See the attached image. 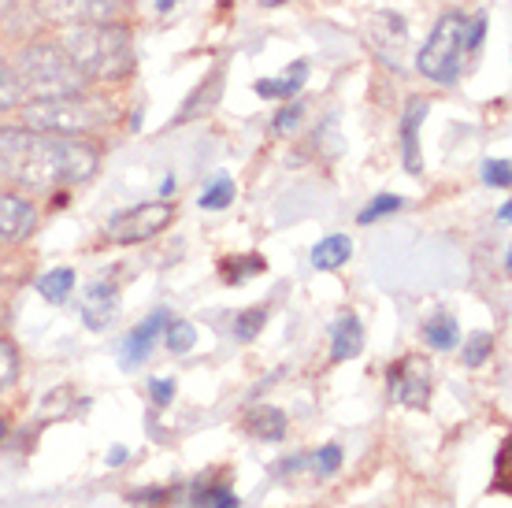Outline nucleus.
<instances>
[{
    "instance_id": "nucleus-9",
    "label": "nucleus",
    "mask_w": 512,
    "mask_h": 508,
    "mask_svg": "<svg viewBox=\"0 0 512 508\" xmlns=\"http://www.w3.org/2000/svg\"><path fill=\"white\" fill-rule=\"evenodd\" d=\"M38 227V208L23 193L0 190V242H26Z\"/></svg>"
},
{
    "instance_id": "nucleus-15",
    "label": "nucleus",
    "mask_w": 512,
    "mask_h": 508,
    "mask_svg": "<svg viewBox=\"0 0 512 508\" xmlns=\"http://www.w3.org/2000/svg\"><path fill=\"white\" fill-rule=\"evenodd\" d=\"M71 290H75V271L71 267H56V271H45L38 279V293L49 305H64Z\"/></svg>"
},
{
    "instance_id": "nucleus-16",
    "label": "nucleus",
    "mask_w": 512,
    "mask_h": 508,
    "mask_svg": "<svg viewBox=\"0 0 512 508\" xmlns=\"http://www.w3.org/2000/svg\"><path fill=\"white\" fill-rule=\"evenodd\" d=\"M249 431L264 442H282L286 438V416L279 408H253L249 412Z\"/></svg>"
},
{
    "instance_id": "nucleus-30",
    "label": "nucleus",
    "mask_w": 512,
    "mask_h": 508,
    "mask_svg": "<svg viewBox=\"0 0 512 508\" xmlns=\"http://www.w3.org/2000/svg\"><path fill=\"white\" fill-rule=\"evenodd\" d=\"M509 160H490L487 167H483V175H487L490 186H509Z\"/></svg>"
},
{
    "instance_id": "nucleus-29",
    "label": "nucleus",
    "mask_w": 512,
    "mask_h": 508,
    "mask_svg": "<svg viewBox=\"0 0 512 508\" xmlns=\"http://www.w3.org/2000/svg\"><path fill=\"white\" fill-rule=\"evenodd\" d=\"M316 468H320V475H334V471L342 468V449H338V445H327L320 457H316Z\"/></svg>"
},
{
    "instance_id": "nucleus-20",
    "label": "nucleus",
    "mask_w": 512,
    "mask_h": 508,
    "mask_svg": "<svg viewBox=\"0 0 512 508\" xmlns=\"http://www.w3.org/2000/svg\"><path fill=\"white\" fill-rule=\"evenodd\" d=\"M231 201H234V178L227 175H216L212 186H205V193H201V208L205 212H219V208H227Z\"/></svg>"
},
{
    "instance_id": "nucleus-14",
    "label": "nucleus",
    "mask_w": 512,
    "mask_h": 508,
    "mask_svg": "<svg viewBox=\"0 0 512 508\" xmlns=\"http://www.w3.org/2000/svg\"><path fill=\"white\" fill-rule=\"evenodd\" d=\"M349 256H353V242L346 234H331L312 249V267L316 271H338V267H346Z\"/></svg>"
},
{
    "instance_id": "nucleus-4",
    "label": "nucleus",
    "mask_w": 512,
    "mask_h": 508,
    "mask_svg": "<svg viewBox=\"0 0 512 508\" xmlns=\"http://www.w3.org/2000/svg\"><path fill=\"white\" fill-rule=\"evenodd\" d=\"M483 23H475L461 12H446L435 23L431 38L423 41L420 56H416V71L423 78H431L438 86H453L468 67V49L479 41Z\"/></svg>"
},
{
    "instance_id": "nucleus-11",
    "label": "nucleus",
    "mask_w": 512,
    "mask_h": 508,
    "mask_svg": "<svg viewBox=\"0 0 512 508\" xmlns=\"http://www.w3.org/2000/svg\"><path fill=\"white\" fill-rule=\"evenodd\" d=\"M167 323H171V316H167L164 308H156L153 316L145 319V323H141L138 331L130 334L127 342H123V356H127V360H123V368H138L141 360H145V356L153 353L156 338H160V331H164Z\"/></svg>"
},
{
    "instance_id": "nucleus-19",
    "label": "nucleus",
    "mask_w": 512,
    "mask_h": 508,
    "mask_svg": "<svg viewBox=\"0 0 512 508\" xmlns=\"http://www.w3.org/2000/svg\"><path fill=\"white\" fill-rule=\"evenodd\" d=\"M26 101L23 86H19V78H15V67L0 56V112H12L19 104Z\"/></svg>"
},
{
    "instance_id": "nucleus-3",
    "label": "nucleus",
    "mask_w": 512,
    "mask_h": 508,
    "mask_svg": "<svg viewBox=\"0 0 512 508\" xmlns=\"http://www.w3.org/2000/svg\"><path fill=\"white\" fill-rule=\"evenodd\" d=\"M23 127L45 130V134H67V138H82L93 130L116 123V104L93 97V93H71V97H38V101H23Z\"/></svg>"
},
{
    "instance_id": "nucleus-6",
    "label": "nucleus",
    "mask_w": 512,
    "mask_h": 508,
    "mask_svg": "<svg viewBox=\"0 0 512 508\" xmlns=\"http://www.w3.org/2000/svg\"><path fill=\"white\" fill-rule=\"evenodd\" d=\"M171 219H175V208L164 201L156 204H134L127 212H119L112 223H108V238L119 245H138V242H149L156 238L160 230L171 227Z\"/></svg>"
},
{
    "instance_id": "nucleus-23",
    "label": "nucleus",
    "mask_w": 512,
    "mask_h": 508,
    "mask_svg": "<svg viewBox=\"0 0 512 508\" xmlns=\"http://www.w3.org/2000/svg\"><path fill=\"white\" fill-rule=\"evenodd\" d=\"M264 256H242V260H223V275L231 282H242L249 279V275H260L264 271Z\"/></svg>"
},
{
    "instance_id": "nucleus-33",
    "label": "nucleus",
    "mask_w": 512,
    "mask_h": 508,
    "mask_svg": "<svg viewBox=\"0 0 512 508\" xmlns=\"http://www.w3.org/2000/svg\"><path fill=\"white\" fill-rule=\"evenodd\" d=\"M12 8H15V0H0V19L12 12Z\"/></svg>"
},
{
    "instance_id": "nucleus-1",
    "label": "nucleus",
    "mask_w": 512,
    "mask_h": 508,
    "mask_svg": "<svg viewBox=\"0 0 512 508\" xmlns=\"http://www.w3.org/2000/svg\"><path fill=\"white\" fill-rule=\"evenodd\" d=\"M101 167V149L86 138L45 134L30 127H0V178L15 190L52 193L90 182Z\"/></svg>"
},
{
    "instance_id": "nucleus-26",
    "label": "nucleus",
    "mask_w": 512,
    "mask_h": 508,
    "mask_svg": "<svg viewBox=\"0 0 512 508\" xmlns=\"http://www.w3.org/2000/svg\"><path fill=\"white\" fill-rule=\"evenodd\" d=\"M19 375V356H15V345L0 338V390H8Z\"/></svg>"
},
{
    "instance_id": "nucleus-18",
    "label": "nucleus",
    "mask_w": 512,
    "mask_h": 508,
    "mask_svg": "<svg viewBox=\"0 0 512 508\" xmlns=\"http://www.w3.org/2000/svg\"><path fill=\"white\" fill-rule=\"evenodd\" d=\"M423 338H427V345L431 349H453L457 345V338H461V331H457V319L453 316H431L427 319V327H423Z\"/></svg>"
},
{
    "instance_id": "nucleus-13",
    "label": "nucleus",
    "mask_w": 512,
    "mask_h": 508,
    "mask_svg": "<svg viewBox=\"0 0 512 508\" xmlns=\"http://www.w3.org/2000/svg\"><path fill=\"white\" fill-rule=\"evenodd\" d=\"M364 349V327L357 316H342L331 327V356L334 360H353Z\"/></svg>"
},
{
    "instance_id": "nucleus-28",
    "label": "nucleus",
    "mask_w": 512,
    "mask_h": 508,
    "mask_svg": "<svg viewBox=\"0 0 512 508\" xmlns=\"http://www.w3.org/2000/svg\"><path fill=\"white\" fill-rule=\"evenodd\" d=\"M297 127H301V104H286L275 115V134H294Z\"/></svg>"
},
{
    "instance_id": "nucleus-21",
    "label": "nucleus",
    "mask_w": 512,
    "mask_h": 508,
    "mask_svg": "<svg viewBox=\"0 0 512 508\" xmlns=\"http://www.w3.org/2000/svg\"><path fill=\"white\" fill-rule=\"evenodd\" d=\"M264 323H268V308H264V305L245 308V312H238V316H234V338H238V342H253Z\"/></svg>"
},
{
    "instance_id": "nucleus-24",
    "label": "nucleus",
    "mask_w": 512,
    "mask_h": 508,
    "mask_svg": "<svg viewBox=\"0 0 512 508\" xmlns=\"http://www.w3.org/2000/svg\"><path fill=\"white\" fill-rule=\"evenodd\" d=\"M490 353H494V338H490L487 331H475L472 338H468V345H464V364H468V368H479Z\"/></svg>"
},
{
    "instance_id": "nucleus-5",
    "label": "nucleus",
    "mask_w": 512,
    "mask_h": 508,
    "mask_svg": "<svg viewBox=\"0 0 512 508\" xmlns=\"http://www.w3.org/2000/svg\"><path fill=\"white\" fill-rule=\"evenodd\" d=\"M15 78H19L23 93H30V101L86 93V82H90V78L78 71L75 60H71V52L64 45H52V41L26 45L19 52V60H15Z\"/></svg>"
},
{
    "instance_id": "nucleus-10",
    "label": "nucleus",
    "mask_w": 512,
    "mask_h": 508,
    "mask_svg": "<svg viewBox=\"0 0 512 508\" xmlns=\"http://www.w3.org/2000/svg\"><path fill=\"white\" fill-rule=\"evenodd\" d=\"M116 308H119L116 286L112 282H93L90 290H86V301H82V319H86L90 331H108L112 319H116Z\"/></svg>"
},
{
    "instance_id": "nucleus-31",
    "label": "nucleus",
    "mask_w": 512,
    "mask_h": 508,
    "mask_svg": "<svg viewBox=\"0 0 512 508\" xmlns=\"http://www.w3.org/2000/svg\"><path fill=\"white\" fill-rule=\"evenodd\" d=\"M149 397H153L156 405H171V401H175V382H171V379H153V382H149Z\"/></svg>"
},
{
    "instance_id": "nucleus-35",
    "label": "nucleus",
    "mask_w": 512,
    "mask_h": 508,
    "mask_svg": "<svg viewBox=\"0 0 512 508\" xmlns=\"http://www.w3.org/2000/svg\"><path fill=\"white\" fill-rule=\"evenodd\" d=\"M0 438H4V423H0Z\"/></svg>"
},
{
    "instance_id": "nucleus-7",
    "label": "nucleus",
    "mask_w": 512,
    "mask_h": 508,
    "mask_svg": "<svg viewBox=\"0 0 512 508\" xmlns=\"http://www.w3.org/2000/svg\"><path fill=\"white\" fill-rule=\"evenodd\" d=\"M38 8L45 19L64 26H82V23H112L123 8V0H38Z\"/></svg>"
},
{
    "instance_id": "nucleus-34",
    "label": "nucleus",
    "mask_w": 512,
    "mask_h": 508,
    "mask_svg": "<svg viewBox=\"0 0 512 508\" xmlns=\"http://www.w3.org/2000/svg\"><path fill=\"white\" fill-rule=\"evenodd\" d=\"M171 4H175V0H160V12H171Z\"/></svg>"
},
{
    "instance_id": "nucleus-27",
    "label": "nucleus",
    "mask_w": 512,
    "mask_h": 508,
    "mask_svg": "<svg viewBox=\"0 0 512 508\" xmlns=\"http://www.w3.org/2000/svg\"><path fill=\"white\" fill-rule=\"evenodd\" d=\"M197 508H238V497H234L227 486H212V490H205V497L197 501Z\"/></svg>"
},
{
    "instance_id": "nucleus-32",
    "label": "nucleus",
    "mask_w": 512,
    "mask_h": 508,
    "mask_svg": "<svg viewBox=\"0 0 512 508\" xmlns=\"http://www.w3.org/2000/svg\"><path fill=\"white\" fill-rule=\"evenodd\" d=\"M123 460H127V449H112V453H108V464H112V468L123 464Z\"/></svg>"
},
{
    "instance_id": "nucleus-2",
    "label": "nucleus",
    "mask_w": 512,
    "mask_h": 508,
    "mask_svg": "<svg viewBox=\"0 0 512 508\" xmlns=\"http://www.w3.org/2000/svg\"><path fill=\"white\" fill-rule=\"evenodd\" d=\"M78 71L97 82H119L134 71V41H130L123 23H82L67 26L64 41H60Z\"/></svg>"
},
{
    "instance_id": "nucleus-17",
    "label": "nucleus",
    "mask_w": 512,
    "mask_h": 508,
    "mask_svg": "<svg viewBox=\"0 0 512 508\" xmlns=\"http://www.w3.org/2000/svg\"><path fill=\"white\" fill-rule=\"evenodd\" d=\"M305 78H308V67L297 64L282 78H260V82H256V93H260V97H294L297 89L305 86Z\"/></svg>"
},
{
    "instance_id": "nucleus-8",
    "label": "nucleus",
    "mask_w": 512,
    "mask_h": 508,
    "mask_svg": "<svg viewBox=\"0 0 512 508\" xmlns=\"http://www.w3.org/2000/svg\"><path fill=\"white\" fill-rule=\"evenodd\" d=\"M390 394L409 408H427L431 401V368L423 356H409L390 368Z\"/></svg>"
},
{
    "instance_id": "nucleus-22",
    "label": "nucleus",
    "mask_w": 512,
    "mask_h": 508,
    "mask_svg": "<svg viewBox=\"0 0 512 508\" xmlns=\"http://www.w3.org/2000/svg\"><path fill=\"white\" fill-rule=\"evenodd\" d=\"M164 331H167V349H171L175 356L190 353L193 345H197V327H193V323H186V319H179V323H167Z\"/></svg>"
},
{
    "instance_id": "nucleus-25",
    "label": "nucleus",
    "mask_w": 512,
    "mask_h": 508,
    "mask_svg": "<svg viewBox=\"0 0 512 508\" xmlns=\"http://www.w3.org/2000/svg\"><path fill=\"white\" fill-rule=\"evenodd\" d=\"M401 204H405V201H401L397 193H383V197H375V201L368 204L364 212H360V223H375L379 216H394Z\"/></svg>"
},
{
    "instance_id": "nucleus-12",
    "label": "nucleus",
    "mask_w": 512,
    "mask_h": 508,
    "mask_svg": "<svg viewBox=\"0 0 512 508\" xmlns=\"http://www.w3.org/2000/svg\"><path fill=\"white\" fill-rule=\"evenodd\" d=\"M423 115H427V101H412L409 104V112H405V127H401V145H405V171L409 175H420V123H423Z\"/></svg>"
}]
</instances>
